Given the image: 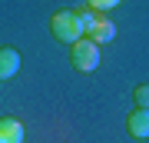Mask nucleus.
Returning a JSON list of instances; mask_svg holds the SVG:
<instances>
[{
    "label": "nucleus",
    "instance_id": "1",
    "mask_svg": "<svg viewBox=\"0 0 149 143\" xmlns=\"http://www.w3.org/2000/svg\"><path fill=\"white\" fill-rule=\"evenodd\" d=\"M50 33H53L60 43H70V47H73L76 40H83V27H80V20H76L73 7H70V10H56L53 17H50Z\"/></svg>",
    "mask_w": 149,
    "mask_h": 143
},
{
    "label": "nucleus",
    "instance_id": "2",
    "mask_svg": "<svg viewBox=\"0 0 149 143\" xmlns=\"http://www.w3.org/2000/svg\"><path fill=\"white\" fill-rule=\"evenodd\" d=\"M70 60H73V67L83 70V73H93V70L103 63L100 60V47H96L93 40H76L73 47H70Z\"/></svg>",
    "mask_w": 149,
    "mask_h": 143
},
{
    "label": "nucleus",
    "instance_id": "3",
    "mask_svg": "<svg viewBox=\"0 0 149 143\" xmlns=\"http://www.w3.org/2000/svg\"><path fill=\"white\" fill-rule=\"evenodd\" d=\"M126 130H129V137H136V140H149V110L136 106L126 117Z\"/></svg>",
    "mask_w": 149,
    "mask_h": 143
},
{
    "label": "nucleus",
    "instance_id": "4",
    "mask_svg": "<svg viewBox=\"0 0 149 143\" xmlns=\"http://www.w3.org/2000/svg\"><path fill=\"white\" fill-rule=\"evenodd\" d=\"M0 143H23V123L17 117H0Z\"/></svg>",
    "mask_w": 149,
    "mask_h": 143
},
{
    "label": "nucleus",
    "instance_id": "5",
    "mask_svg": "<svg viewBox=\"0 0 149 143\" xmlns=\"http://www.w3.org/2000/svg\"><path fill=\"white\" fill-rule=\"evenodd\" d=\"M20 70V53L13 47H0V80H10Z\"/></svg>",
    "mask_w": 149,
    "mask_h": 143
},
{
    "label": "nucleus",
    "instance_id": "6",
    "mask_svg": "<svg viewBox=\"0 0 149 143\" xmlns=\"http://www.w3.org/2000/svg\"><path fill=\"white\" fill-rule=\"evenodd\" d=\"M86 37H90V40L96 43V47H103V43H109L113 37H116V27H113V23L106 20V17H100V20H96V27H93L90 33H86Z\"/></svg>",
    "mask_w": 149,
    "mask_h": 143
},
{
    "label": "nucleus",
    "instance_id": "7",
    "mask_svg": "<svg viewBox=\"0 0 149 143\" xmlns=\"http://www.w3.org/2000/svg\"><path fill=\"white\" fill-rule=\"evenodd\" d=\"M76 20H80V27H83V37H86V33H90L93 27H96V20H100V17H96V10L83 7V10H76Z\"/></svg>",
    "mask_w": 149,
    "mask_h": 143
},
{
    "label": "nucleus",
    "instance_id": "8",
    "mask_svg": "<svg viewBox=\"0 0 149 143\" xmlns=\"http://www.w3.org/2000/svg\"><path fill=\"white\" fill-rule=\"evenodd\" d=\"M133 97H136V106L149 110V83H139L136 90H133Z\"/></svg>",
    "mask_w": 149,
    "mask_h": 143
},
{
    "label": "nucleus",
    "instance_id": "9",
    "mask_svg": "<svg viewBox=\"0 0 149 143\" xmlns=\"http://www.w3.org/2000/svg\"><path fill=\"white\" fill-rule=\"evenodd\" d=\"M123 0H86V7L90 10H116Z\"/></svg>",
    "mask_w": 149,
    "mask_h": 143
}]
</instances>
